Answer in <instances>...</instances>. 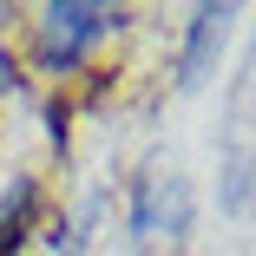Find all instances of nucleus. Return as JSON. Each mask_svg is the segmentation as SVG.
Returning <instances> with one entry per match:
<instances>
[{
  "instance_id": "1",
  "label": "nucleus",
  "mask_w": 256,
  "mask_h": 256,
  "mask_svg": "<svg viewBox=\"0 0 256 256\" xmlns=\"http://www.w3.org/2000/svg\"><path fill=\"white\" fill-rule=\"evenodd\" d=\"M118 20H125V14L98 7V0H60V7H40V66H46V72H72Z\"/></svg>"
},
{
  "instance_id": "2",
  "label": "nucleus",
  "mask_w": 256,
  "mask_h": 256,
  "mask_svg": "<svg viewBox=\"0 0 256 256\" xmlns=\"http://www.w3.org/2000/svg\"><path fill=\"white\" fill-rule=\"evenodd\" d=\"M190 224V190H184V178H171V171H151V178H138V197H132V230L138 236H158V230H184Z\"/></svg>"
},
{
  "instance_id": "4",
  "label": "nucleus",
  "mask_w": 256,
  "mask_h": 256,
  "mask_svg": "<svg viewBox=\"0 0 256 256\" xmlns=\"http://www.w3.org/2000/svg\"><path fill=\"white\" fill-rule=\"evenodd\" d=\"M33 204H40L33 178H14V184H7V197H0V256H20L26 230H33Z\"/></svg>"
},
{
  "instance_id": "3",
  "label": "nucleus",
  "mask_w": 256,
  "mask_h": 256,
  "mask_svg": "<svg viewBox=\"0 0 256 256\" xmlns=\"http://www.w3.org/2000/svg\"><path fill=\"white\" fill-rule=\"evenodd\" d=\"M230 20H236V7H197V14H190L184 60H178V86H184V92H197L204 79L217 72V60H224V40H230Z\"/></svg>"
}]
</instances>
